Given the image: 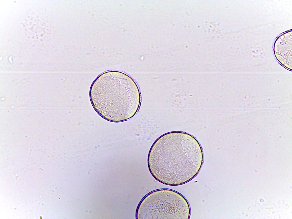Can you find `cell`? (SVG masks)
Here are the masks:
<instances>
[{
  "label": "cell",
  "mask_w": 292,
  "mask_h": 219,
  "mask_svg": "<svg viewBox=\"0 0 292 219\" xmlns=\"http://www.w3.org/2000/svg\"><path fill=\"white\" fill-rule=\"evenodd\" d=\"M149 171L164 184L180 185L195 177L203 162L198 141L190 134L179 131L165 133L154 142L148 157Z\"/></svg>",
  "instance_id": "cell-1"
},
{
  "label": "cell",
  "mask_w": 292,
  "mask_h": 219,
  "mask_svg": "<svg viewBox=\"0 0 292 219\" xmlns=\"http://www.w3.org/2000/svg\"><path fill=\"white\" fill-rule=\"evenodd\" d=\"M90 97L99 114L114 122L132 117L138 111L141 101L139 88L133 79L123 72L112 70L102 73L95 80Z\"/></svg>",
  "instance_id": "cell-2"
},
{
  "label": "cell",
  "mask_w": 292,
  "mask_h": 219,
  "mask_svg": "<svg viewBox=\"0 0 292 219\" xmlns=\"http://www.w3.org/2000/svg\"><path fill=\"white\" fill-rule=\"evenodd\" d=\"M190 209L188 202L179 192L168 189H159L146 195L136 212L137 219H188Z\"/></svg>",
  "instance_id": "cell-3"
},
{
  "label": "cell",
  "mask_w": 292,
  "mask_h": 219,
  "mask_svg": "<svg viewBox=\"0 0 292 219\" xmlns=\"http://www.w3.org/2000/svg\"><path fill=\"white\" fill-rule=\"evenodd\" d=\"M23 23L26 34L35 40L42 41L48 39L51 34L50 23L42 14H30Z\"/></svg>",
  "instance_id": "cell-4"
}]
</instances>
